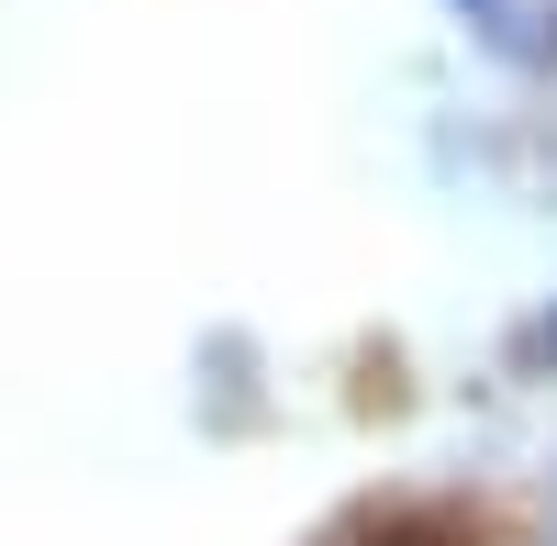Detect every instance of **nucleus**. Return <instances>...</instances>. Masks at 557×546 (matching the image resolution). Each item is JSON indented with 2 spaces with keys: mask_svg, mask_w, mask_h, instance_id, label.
I'll return each instance as SVG.
<instances>
[{
  "mask_svg": "<svg viewBox=\"0 0 557 546\" xmlns=\"http://www.w3.org/2000/svg\"><path fill=\"white\" fill-rule=\"evenodd\" d=\"M457 23L513 67H557V0H457Z\"/></svg>",
  "mask_w": 557,
  "mask_h": 546,
  "instance_id": "1",
  "label": "nucleus"
},
{
  "mask_svg": "<svg viewBox=\"0 0 557 546\" xmlns=\"http://www.w3.org/2000/svg\"><path fill=\"white\" fill-rule=\"evenodd\" d=\"M368 546H457V535H412V524H368Z\"/></svg>",
  "mask_w": 557,
  "mask_h": 546,
  "instance_id": "2",
  "label": "nucleus"
},
{
  "mask_svg": "<svg viewBox=\"0 0 557 546\" xmlns=\"http://www.w3.org/2000/svg\"><path fill=\"white\" fill-rule=\"evenodd\" d=\"M546 346H557V312H546Z\"/></svg>",
  "mask_w": 557,
  "mask_h": 546,
  "instance_id": "3",
  "label": "nucleus"
}]
</instances>
